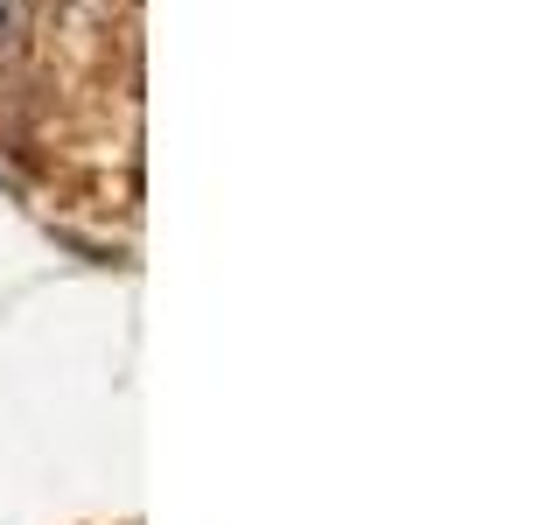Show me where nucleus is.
Instances as JSON below:
<instances>
[{"mask_svg": "<svg viewBox=\"0 0 560 525\" xmlns=\"http://www.w3.org/2000/svg\"><path fill=\"white\" fill-rule=\"evenodd\" d=\"M28 28V0H0V49H14Z\"/></svg>", "mask_w": 560, "mask_h": 525, "instance_id": "obj_1", "label": "nucleus"}]
</instances>
